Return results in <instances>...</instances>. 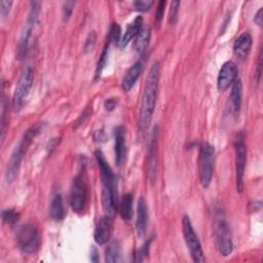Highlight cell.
<instances>
[{"label": "cell", "instance_id": "1", "mask_svg": "<svg viewBox=\"0 0 263 263\" xmlns=\"http://www.w3.org/2000/svg\"><path fill=\"white\" fill-rule=\"evenodd\" d=\"M159 63L154 62L150 68L149 74L146 79L142 104H141V111H140V118H139V127L141 133H145L148 128L153 112L155 109L156 97H157V88H158V81H159Z\"/></svg>", "mask_w": 263, "mask_h": 263}, {"label": "cell", "instance_id": "2", "mask_svg": "<svg viewBox=\"0 0 263 263\" xmlns=\"http://www.w3.org/2000/svg\"><path fill=\"white\" fill-rule=\"evenodd\" d=\"M43 126H44L43 122H38L35 125H32L31 127H29L22 136L20 142L17 143L13 152L11 153L10 159L7 163V170H6L7 182H12L17 176L22 161L24 159V156L29 146L31 145L33 140L36 138V136L43 129Z\"/></svg>", "mask_w": 263, "mask_h": 263}, {"label": "cell", "instance_id": "3", "mask_svg": "<svg viewBox=\"0 0 263 263\" xmlns=\"http://www.w3.org/2000/svg\"><path fill=\"white\" fill-rule=\"evenodd\" d=\"M214 228L218 249L222 256H228L232 253L233 242L230 228L221 208H216L214 214Z\"/></svg>", "mask_w": 263, "mask_h": 263}, {"label": "cell", "instance_id": "4", "mask_svg": "<svg viewBox=\"0 0 263 263\" xmlns=\"http://www.w3.org/2000/svg\"><path fill=\"white\" fill-rule=\"evenodd\" d=\"M40 13V3L39 2H31L30 10L27 16V20L24 24V27L21 32V37L17 44V51H16V59L23 60L29 50V44L30 39L32 36V33L34 31V28L37 24L38 17Z\"/></svg>", "mask_w": 263, "mask_h": 263}, {"label": "cell", "instance_id": "5", "mask_svg": "<svg viewBox=\"0 0 263 263\" xmlns=\"http://www.w3.org/2000/svg\"><path fill=\"white\" fill-rule=\"evenodd\" d=\"M15 239L18 248L27 254H34L40 247V234L34 224H24L17 227Z\"/></svg>", "mask_w": 263, "mask_h": 263}, {"label": "cell", "instance_id": "6", "mask_svg": "<svg viewBox=\"0 0 263 263\" xmlns=\"http://www.w3.org/2000/svg\"><path fill=\"white\" fill-rule=\"evenodd\" d=\"M70 205L76 213L83 211L87 201V184L85 178V165L82 166L79 174L73 179L70 189Z\"/></svg>", "mask_w": 263, "mask_h": 263}, {"label": "cell", "instance_id": "7", "mask_svg": "<svg viewBox=\"0 0 263 263\" xmlns=\"http://www.w3.org/2000/svg\"><path fill=\"white\" fill-rule=\"evenodd\" d=\"M215 161V148L209 143H204L199 151V182L203 188H208L213 179Z\"/></svg>", "mask_w": 263, "mask_h": 263}, {"label": "cell", "instance_id": "8", "mask_svg": "<svg viewBox=\"0 0 263 263\" xmlns=\"http://www.w3.org/2000/svg\"><path fill=\"white\" fill-rule=\"evenodd\" d=\"M182 227H183V235L186 242V246L190 252L191 258L194 262L201 263L205 261L203 251L200 245V241L194 231V228L191 224V220L188 216H184L182 219Z\"/></svg>", "mask_w": 263, "mask_h": 263}, {"label": "cell", "instance_id": "9", "mask_svg": "<svg viewBox=\"0 0 263 263\" xmlns=\"http://www.w3.org/2000/svg\"><path fill=\"white\" fill-rule=\"evenodd\" d=\"M34 81V70L30 65H27L18 78L17 84L15 86L14 95H13V107L15 109H20L25 104L31 87Z\"/></svg>", "mask_w": 263, "mask_h": 263}, {"label": "cell", "instance_id": "10", "mask_svg": "<svg viewBox=\"0 0 263 263\" xmlns=\"http://www.w3.org/2000/svg\"><path fill=\"white\" fill-rule=\"evenodd\" d=\"M235 173H236V188L238 192H241L243 189V175L247 162V152L245 144V135L238 133L235 142Z\"/></svg>", "mask_w": 263, "mask_h": 263}, {"label": "cell", "instance_id": "11", "mask_svg": "<svg viewBox=\"0 0 263 263\" xmlns=\"http://www.w3.org/2000/svg\"><path fill=\"white\" fill-rule=\"evenodd\" d=\"M102 205L106 216L113 218L118 209V197L116 184L103 185Z\"/></svg>", "mask_w": 263, "mask_h": 263}, {"label": "cell", "instance_id": "12", "mask_svg": "<svg viewBox=\"0 0 263 263\" xmlns=\"http://www.w3.org/2000/svg\"><path fill=\"white\" fill-rule=\"evenodd\" d=\"M157 139L158 128L155 126L150 137L148 150V179L152 185L155 184L157 176Z\"/></svg>", "mask_w": 263, "mask_h": 263}, {"label": "cell", "instance_id": "13", "mask_svg": "<svg viewBox=\"0 0 263 263\" xmlns=\"http://www.w3.org/2000/svg\"><path fill=\"white\" fill-rule=\"evenodd\" d=\"M236 78H237L236 65L231 61L224 63L218 74V79H217L218 89L221 91L226 90L227 88L230 87V85L233 84Z\"/></svg>", "mask_w": 263, "mask_h": 263}, {"label": "cell", "instance_id": "14", "mask_svg": "<svg viewBox=\"0 0 263 263\" xmlns=\"http://www.w3.org/2000/svg\"><path fill=\"white\" fill-rule=\"evenodd\" d=\"M113 232L112 218L105 216L100 219L93 231V238L98 245H105L111 238Z\"/></svg>", "mask_w": 263, "mask_h": 263}, {"label": "cell", "instance_id": "15", "mask_svg": "<svg viewBox=\"0 0 263 263\" xmlns=\"http://www.w3.org/2000/svg\"><path fill=\"white\" fill-rule=\"evenodd\" d=\"M252 43L253 39L251 34L249 32L241 33L233 43V52L236 58L241 61L245 60L251 50Z\"/></svg>", "mask_w": 263, "mask_h": 263}, {"label": "cell", "instance_id": "16", "mask_svg": "<svg viewBox=\"0 0 263 263\" xmlns=\"http://www.w3.org/2000/svg\"><path fill=\"white\" fill-rule=\"evenodd\" d=\"M95 156L101 172V178L103 181V185L105 184H115L116 183V178L114 176L113 171L111 170L110 165L108 164L103 152L101 150H97L95 152Z\"/></svg>", "mask_w": 263, "mask_h": 263}, {"label": "cell", "instance_id": "17", "mask_svg": "<svg viewBox=\"0 0 263 263\" xmlns=\"http://www.w3.org/2000/svg\"><path fill=\"white\" fill-rule=\"evenodd\" d=\"M114 152L115 161L117 165H120L125 155V130L122 126H116L114 129Z\"/></svg>", "mask_w": 263, "mask_h": 263}, {"label": "cell", "instance_id": "18", "mask_svg": "<svg viewBox=\"0 0 263 263\" xmlns=\"http://www.w3.org/2000/svg\"><path fill=\"white\" fill-rule=\"evenodd\" d=\"M142 70H143V63L142 61H138L126 71L121 82V86L124 91H129L134 87L135 83L137 82L139 76L142 73Z\"/></svg>", "mask_w": 263, "mask_h": 263}, {"label": "cell", "instance_id": "19", "mask_svg": "<svg viewBox=\"0 0 263 263\" xmlns=\"http://www.w3.org/2000/svg\"><path fill=\"white\" fill-rule=\"evenodd\" d=\"M143 25H144L143 18L141 16H137L134 20V22L132 24H129L127 26V28L125 29L123 35L121 36V40H120L118 46L120 48H124L132 41V39H134L137 36V34L139 33V31L141 30Z\"/></svg>", "mask_w": 263, "mask_h": 263}, {"label": "cell", "instance_id": "20", "mask_svg": "<svg viewBox=\"0 0 263 263\" xmlns=\"http://www.w3.org/2000/svg\"><path fill=\"white\" fill-rule=\"evenodd\" d=\"M148 221V210H147V203L144 197H140L138 201V208H137V222L136 227L139 235H144L146 231Z\"/></svg>", "mask_w": 263, "mask_h": 263}, {"label": "cell", "instance_id": "21", "mask_svg": "<svg viewBox=\"0 0 263 263\" xmlns=\"http://www.w3.org/2000/svg\"><path fill=\"white\" fill-rule=\"evenodd\" d=\"M241 98H242V83L239 78H236V80L232 84V89L229 97L231 113L235 114L239 111L241 106Z\"/></svg>", "mask_w": 263, "mask_h": 263}, {"label": "cell", "instance_id": "22", "mask_svg": "<svg viewBox=\"0 0 263 263\" xmlns=\"http://www.w3.org/2000/svg\"><path fill=\"white\" fill-rule=\"evenodd\" d=\"M150 36H151L150 27L148 25H143L141 30L135 37V42H134L135 49L138 52H142L147 48L150 41Z\"/></svg>", "mask_w": 263, "mask_h": 263}, {"label": "cell", "instance_id": "23", "mask_svg": "<svg viewBox=\"0 0 263 263\" xmlns=\"http://www.w3.org/2000/svg\"><path fill=\"white\" fill-rule=\"evenodd\" d=\"M66 212L63 202V197L60 193H57L51 199L50 203V217L55 221H62L65 218Z\"/></svg>", "mask_w": 263, "mask_h": 263}, {"label": "cell", "instance_id": "24", "mask_svg": "<svg viewBox=\"0 0 263 263\" xmlns=\"http://www.w3.org/2000/svg\"><path fill=\"white\" fill-rule=\"evenodd\" d=\"M118 210L121 218L125 221H129L133 217V195L130 193H125L119 203Z\"/></svg>", "mask_w": 263, "mask_h": 263}, {"label": "cell", "instance_id": "25", "mask_svg": "<svg viewBox=\"0 0 263 263\" xmlns=\"http://www.w3.org/2000/svg\"><path fill=\"white\" fill-rule=\"evenodd\" d=\"M105 260L106 262H109V263L118 262L120 260V247L117 241H113L108 246L106 250Z\"/></svg>", "mask_w": 263, "mask_h": 263}, {"label": "cell", "instance_id": "26", "mask_svg": "<svg viewBox=\"0 0 263 263\" xmlns=\"http://www.w3.org/2000/svg\"><path fill=\"white\" fill-rule=\"evenodd\" d=\"M121 36L122 35H121L120 26L116 23H113L109 30V42L118 45L121 40Z\"/></svg>", "mask_w": 263, "mask_h": 263}, {"label": "cell", "instance_id": "27", "mask_svg": "<svg viewBox=\"0 0 263 263\" xmlns=\"http://www.w3.org/2000/svg\"><path fill=\"white\" fill-rule=\"evenodd\" d=\"M109 44H110V42H108L107 45L105 46V48H104V50H103V52H102V54L100 57V60L98 62L97 70H96V77L97 78L101 76V74H102V72H103V70H104V68H105V66L107 64L108 54H109Z\"/></svg>", "mask_w": 263, "mask_h": 263}, {"label": "cell", "instance_id": "28", "mask_svg": "<svg viewBox=\"0 0 263 263\" xmlns=\"http://www.w3.org/2000/svg\"><path fill=\"white\" fill-rule=\"evenodd\" d=\"M20 219V214L13 209H6L2 212V220L6 224H14Z\"/></svg>", "mask_w": 263, "mask_h": 263}, {"label": "cell", "instance_id": "29", "mask_svg": "<svg viewBox=\"0 0 263 263\" xmlns=\"http://www.w3.org/2000/svg\"><path fill=\"white\" fill-rule=\"evenodd\" d=\"M150 242H151V239L149 241H146L139 250L138 252L135 254V261L136 262H140V261H143L149 254V248H150Z\"/></svg>", "mask_w": 263, "mask_h": 263}, {"label": "cell", "instance_id": "30", "mask_svg": "<svg viewBox=\"0 0 263 263\" xmlns=\"http://www.w3.org/2000/svg\"><path fill=\"white\" fill-rule=\"evenodd\" d=\"M179 6H180V2L179 1H173L171 3L170 13H168V23L171 25H174L177 22L178 12H179Z\"/></svg>", "mask_w": 263, "mask_h": 263}, {"label": "cell", "instance_id": "31", "mask_svg": "<svg viewBox=\"0 0 263 263\" xmlns=\"http://www.w3.org/2000/svg\"><path fill=\"white\" fill-rule=\"evenodd\" d=\"M5 110H6V103H5V98L3 97L1 100V141L2 143L5 137Z\"/></svg>", "mask_w": 263, "mask_h": 263}, {"label": "cell", "instance_id": "32", "mask_svg": "<svg viewBox=\"0 0 263 263\" xmlns=\"http://www.w3.org/2000/svg\"><path fill=\"white\" fill-rule=\"evenodd\" d=\"M135 9L139 11H148L151 6L153 5V1H145V0H138L133 3Z\"/></svg>", "mask_w": 263, "mask_h": 263}, {"label": "cell", "instance_id": "33", "mask_svg": "<svg viewBox=\"0 0 263 263\" xmlns=\"http://www.w3.org/2000/svg\"><path fill=\"white\" fill-rule=\"evenodd\" d=\"M96 39H97L96 33H95L93 31L89 32V34H88V36H87V38H86V40H85L84 47H83L85 52L92 50V48H93V46H95V44H96Z\"/></svg>", "mask_w": 263, "mask_h": 263}, {"label": "cell", "instance_id": "34", "mask_svg": "<svg viewBox=\"0 0 263 263\" xmlns=\"http://www.w3.org/2000/svg\"><path fill=\"white\" fill-rule=\"evenodd\" d=\"M164 7H165V1H159L157 8H156V13H155V23L159 25L161 23V20L163 17L164 13Z\"/></svg>", "mask_w": 263, "mask_h": 263}, {"label": "cell", "instance_id": "35", "mask_svg": "<svg viewBox=\"0 0 263 263\" xmlns=\"http://www.w3.org/2000/svg\"><path fill=\"white\" fill-rule=\"evenodd\" d=\"M74 5H75V2H73V1H67V2L64 3V6H63V16H64V20L67 21L71 16Z\"/></svg>", "mask_w": 263, "mask_h": 263}, {"label": "cell", "instance_id": "36", "mask_svg": "<svg viewBox=\"0 0 263 263\" xmlns=\"http://www.w3.org/2000/svg\"><path fill=\"white\" fill-rule=\"evenodd\" d=\"M261 74H262V49H260L259 55H258V62H257V69L255 72L256 76V81L259 82L261 79Z\"/></svg>", "mask_w": 263, "mask_h": 263}, {"label": "cell", "instance_id": "37", "mask_svg": "<svg viewBox=\"0 0 263 263\" xmlns=\"http://www.w3.org/2000/svg\"><path fill=\"white\" fill-rule=\"evenodd\" d=\"M0 5H1L0 12H1V15L4 17V16H6V15L9 13L10 7H11V5H12V1H6V0H3V1H1Z\"/></svg>", "mask_w": 263, "mask_h": 263}, {"label": "cell", "instance_id": "38", "mask_svg": "<svg viewBox=\"0 0 263 263\" xmlns=\"http://www.w3.org/2000/svg\"><path fill=\"white\" fill-rule=\"evenodd\" d=\"M116 105H117V100L116 98H110V99H107L104 103V106H105V109L107 111H112L113 109L116 108Z\"/></svg>", "mask_w": 263, "mask_h": 263}, {"label": "cell", "instance_id": "39", "mask_svg": "<svg viewBox=\"0 0 263 263\" xmlns=\"http://www.w3.org/2000/svg\"><path fill=\"white\" fill-rule=\"evenodd\" d=\"M254 22L259 26V27H262V24H263V8L261 7L257 13L255 14V17H254Z\"/></svg>", "mask_w": 263, "mask_h": 263}, {"label": "cell", "instance_id": "40", "mask_svg": "<svg viewBox=\"0 0 263 263\" xmlns=\"http://www.w3.org/2000/svg\"><path fill=\"white\" fill-rule=\"evenodd\" d=\"M90 261L92 262H98L99 261V255H98V251L96 248H92V251L90 253Z\"/></svg>", "mask_w": 263, "mask_h": 263}]
</instances>
